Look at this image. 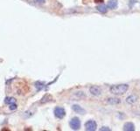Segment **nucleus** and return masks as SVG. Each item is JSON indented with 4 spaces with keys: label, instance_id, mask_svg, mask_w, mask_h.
I'll use <instances>...</instances> for the list:
<instances>
[{
    "label": "nucleus",
    "instance_id": "obj_9",
    "mask_svg": "<svg viewBox=\"0 0 140 131\" xmlns=\"http://www.w3.org/2000/svg\"><path fill=\"white\" fill-rule=\"evenodd\" d=\"M123 130L125 131H134L135 130V126L132 122H126L123 125Z\"/></svg>",
    "mask_w": 140,
    "mask_h": 131
},
{
    "label": "nucleus",
    "instance_id": "obj_8",
    "mask_svg": "<svg viewBox=\"0 0 140 131\" xmlns=\"http://www.w3.org/2000/svg\"><path fill=\"white\" fill-rule=\"evenodd\" d=\"M137 95H130V96H128V97L126 98V102L128 104H134V103H136V102L137 101Z\"/></svg>",
    "mask_w": 140,
    "mask_h": 131
},
{
    "label": "nucleus",
    "instance_id": "obj_13",
    "mask_svg": "<svg viewBox=\"0 0 140 131\" xmlns=\"http://www.w3.org/2000/svg\"><path fill=\"white\" fill-rule=\"evenodd\" d=\"M35 87H36V88L38 90H41L44 88L45 87V83L44 82H41V81H37L36 83H35Z\"/></svg>",
    "mask_w": 140,
    "mask_h": 131
},
{
    "label": "nucleus",
    "instance_id": "obj_4",
    "mask_svg": "<svg viewBox=\"0 0 140 131\" xmlns=\"http://www.w3.org/2000/svg\"><path fill=\"white\" fill-rule=\"evenodd\" d=\"M96 128H97V124H96V121H94V120H89L85 123L86 130L94 131V130L96 129Z\"/></svg>",
    "mask_w": 140,
    "mask_h": 131
},
{
    "label": "nucleus",
    "instance_id": "obj_2",
    "mask_svg": "<svg viewBox=\"0 0 140 131\" xmlns=\"http://www.w3.org/2000/svg\"><path fill=\"white\" fill-rule=\"evenodd\" d=\"M70 124V127H71L72 129L74 130H77L81 128V121L78 117H74L72 118L71 121L69 122Z\"/></svg>",
    "mask_w": 140,
    "mask_h": 131
},
{
    "label": "nucleus",
    "instance_id": "obj_15",
    "mask_svg": "<svg viewBox=\"0 0 140 131\" xmlns=\"http://www.w3.org/2000/svg\"><path fill=\"white\" fill-rule=\"evenodd\" d=\"M75 96H77L79 99H83V98H85L86 97V95H85V94L83 93V92H76V93L75 94Z\"/></svg>",
    "mask_w": 140,
    "mask_h": 131
},
{
    "label": "nucleus",
    "instance_id": "obj_10",
    "mask_svg": "<svg viewBox=\"0 0 140 131\" xmlns=\"http://www.w3.org/2000/svg\"><path fill=\"white\" fill-rule=\"evenodd\" d=\"M118 5L117 0H109L108 2V7L111 10H115Z\"/></svg>",
    "mask_w": 140,
    "mask_h": 131
},
{
    "label": "nucleus",
    "instance_id": "obj_19",
    "mask_svg": "<svg viewBox=\"0 0 140 131\" xmlns=\"http://www.w3.org/2000/svg\"><path fill=\"white\" fill-rule=\"evenodd\" d=\"M33 1L37 4H44L45 3V0H33Z\"/></svg>",
    "mask_w": 140,
    "mask_h": 131
},
{
    "label": "nucleus",
    "instance_id": "obj_17",
    "mask_svg": "<svg viewBox=\"0 0 140 131\" xmlns=\"http://www.w3.org/2000/svg\"><path fill=\"white\" fill-rule=\"evenodd\" d=\"M100 130H101V131H102V130H105V131H110V128H108V127H102V128H100Z\"/></svg>",
    "mask_w": 140,
    "mask_h": 131
},
{
    "label": "nucleus",
    "instance_id": "obj_16",
    "mask_svg": "<svg viewBox=\"0 0 140 131\" xmlns=\"http://www.w3.org/2000/svg\"><path fill=\"white\" fill-rule=\"evenodd\" d=\"M9 108L11 110H15L16 108H17V104L16 103H12V104H11L10 105V107H9Z\"/></svg>",
    "mask_w": 140,
    "mask_h": 131
},
{
    "label": "nucleus",
    "instance_id": "obj_14",
    "mask_svg": "<svg viewBox=\"0 0 140 131\" xmlns=\"http://www.w3.org/2000/svg\"><path fill=\"white\" fill-rule=\"evenodd\" d=\"M15 99H14L13 97H7V98H5V102L6 104H8V105H11V104L12 103H15Z\"/></svg>",
    "mask_w": 140,
    "mask_h": 131
},
{
    "label": "nucleus",
    "instance_id": "obj_1",
    "mask_svg": "<svg viewBox=\"0 0 140 131\" xmlns=\"http://www.w3.org/2000/svg\"><path fill=\"white\" fill-rule=\"evenodd\" d=\"M129 89L128 84H119V85H114L110 87V91L111 94L116 95H122L125 94Z\"/></svg>",
    "mask_w": 140,
    "mask_h": 131
},
{
    "label": "nucleus",
    "instance_id": "obj_6",
    "mask_svg": "<svg viewBox=\"0 0 140 131\" xmlns=\"http://www.w3.org/2000/svg\"><path fill=\"white\" fill-rule=\"evenodd\" d=\"M107 102L110 105H117L121 103V100L116 97H110L107 99Z\"/></svg>",
    "mask_w": 140,
    "mask_h": 131
},
{
    "label": "nucleus",
    "instance_id": "obj_5",
    "mask_svg": "<svg viewBox=\"0 0 140 131\" xmlns=\"http://www.w3.org/2000/svg\"><path fill=\"white\" fill-rule=\"evenodd\" d=\"M89 92L94 96H99L102 95V89L98 86H92V87H90Z\"/></svg>",
    "mask_w": 140,
    "mask_h": 131
},
{
    "label": "nucleus",
    "instance_id": "obj_12",
    "mask_svg": "<svg viewBox=\"0 0 140 131\" xmlns=\"http://www.w3.org/2000/svg\"><path fill=\"white\" fill-rule=\"evenodd\" d=\"M52 101V96L49 95H46L44 96V97L42 98V100L40 101L41 103H46V102Z\"/></svg>",
    "mask_w": 140,
    "mask_h": 131
},
{
    "label": "nucleus",
    "instance_id": "obj_7",
    "mask_svg": "<svg viewBox=\"0 0 140 131\" xmlns=\"http://www.w3.org/2000/svg\"><path fill=\"white\" fill-rule=\"evenodd\" d=\"M72 109H73L74 111H75V113H77V114H84L86 113L85 109H84V108H82L81 107H80L79 105H73V106H72Z\"/></svg>",
    "mask_w": 140,
    "mask_h": 131
},
{
    "label": "nucleus",
    "instance_id": "obj_18",
    "mask_svg": "<svg viewBox=\"0 0 140 131\" xmlns=\"http://www.w3.org/2000/svg\"><path fill=\"white\" fill-rule=\"evenodd\" d=\"M136 4V0H130V6H131V7H132L133 6V5H135Z\"/></svg>",
    "mask_w": 140,
    "mask_h": 131
},
{
    "label": "nucleus",
    "instance_id": "obj_11",
    "mask_svg": "<svg viewBox=\"0 0 140 131\" xmlns=\"http://www.w3.org/2000/svg\"><path fill=\"white\" fill-rule=\"evenodd\" d=\"M96 10H97L99 12H101V13L105 14V13H107V11H108V6H106L102 4V5L96 6Z\"/></svg>",
    "mask_w": 140,
    "mask_h": 131
},
{
    "label": "nucleus",
    "instance_id": "obj_3",
    "mask_svg": "<svg viewBox=\"0 0 140 131\" xmlns=\"http://www.w3.org/2000/svg\"><path fill=\"white\" fill-rule=\"evenodd\" d=\"M53 114H54V115L56 118H58V119H62V118L66 115V111L63 108L57 107V108H54Z\"/></svg>",
    "mask_w": 140,
    "mask_h": 131
}]
</instances>
